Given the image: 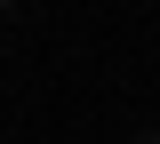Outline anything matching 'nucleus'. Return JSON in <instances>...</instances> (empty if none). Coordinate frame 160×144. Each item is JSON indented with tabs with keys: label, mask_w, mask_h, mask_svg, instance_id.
I'll list each match as a JSON object with an SVG mask.
<instances>
[{
	"label": "nucleus",
	"mask_w": 160,
	"mask_h": 144,
	"mask_svg": "<svg viewBox=\"0 0 160 144\" xmlns=\"http://www.w3.org/2000/svg\"><path fill=\"white\" fill-rule=\"evenodd\" d=\"M8 8H16V0H0V16H8Z\"/></svg>",
	"instance_id": "obj_1"
}]
</instances>
